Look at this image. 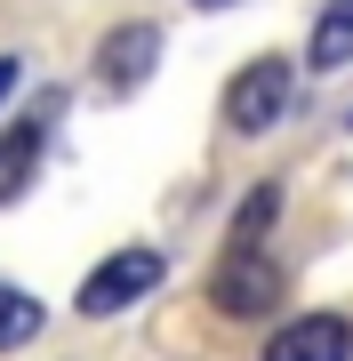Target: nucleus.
<instances>
[{"instance_id": "nucleus-1", "label": "nucleus", "mask_w": 353, "mask_h": 361, "mask_svg": "<svg viewBox=\"0 0 353 361\" xmlns=\"http://www.w3.org/2000/svg\"><path fill=\"white\" fill-rule=\"evenodd\" d=\"M281 257L265 241H233L217 257V273H209V305L225 313V322H265V313H281Z\"/></svg>"}, {"instance_id": "nucleus-2", "label": "nucleus", "mask_w": 353, "mask_h": 361, "mask_svg": "<svg viewBox=\"0 0 353 361\" xmlns=\"http://www.w3.org/2000/svg\"><path fill=\"white\" fill-rule=\"evenodd\" d=\"M289 104H297L289 56H249V65L225 80V129H233V137H265V129L289 121Z\"/></svg>"}, {"instance_id": "nucleus-3", "label": "nucleus", "mask_w": 353, "mask_h": 361, "mask_svg": "<svg viewBox=\"0 0 353 361\" xmlns=\"http://www.w3.org/2000/svg\"><path fill=\"white\" fill-rule=\"evenodd\" d=\"M161 273H169V257H161V249H113V257L97 265L89 281H80L73 305L89 313V322H105V313L137 305V297H153V289H161Z\"/></svg>"}, {"instance_id": "nucleus-4", "label": "nucleus", "mask_w": 353, "mask_h": 361, "mask_svg": "<svg viewBox=\"0 0 353 361\" xmlns=\"http://www.w3.org/2000/svg\"><path fill=\"white\" fill-rule=\"evenodd\" d=\"M161 49H169V40H161V25H113L105 40H97V80H105L113 97H129V89H144V80L161 73Z\"/></svg>"}, {"instance_id": "nucleus-5", "label": "nucleus", "mask_w": 353, "mask_h": 361, "mask_svg": "<svg viewBox=\"0 0 353 361\" xmlns=\"http://www.w3.org/2000/svg\"><path fill=\"white\" fill-rule=\"evenodd\" d=\"M265 361H353L345 313H289V329L265 337Z\"/></svg>"}, {"instance_id": "nucleus-6", "label": "nucleus", "mask_w": 353, "mask_h": 361, "mask_svg": "<svg viewBox=\"0 0 353 361\" xmlns=\"http://www.w3.org/2000/svg\"><path fill=\"white\" fill-rule=\"evenodd\" d=\"M40 153H49V121H8L0 129V201H16L32 185V169H40Z\"/></svg>"}, {"instance_id": "nucleus-7", "label": "nucleus", "mask_w": 353, "mask_h": 361, "mask_svg": "<svg viewBox=\"0 0 353 361\" xmlns=\"http://www.w3.org/2000/svg\"><path fill=\"white\" fill-rule=\"evenodd\" d=\"M305 65H314V73H345L353 65V0H329V8H321L314 40H305Z\"/></svg>"}, {"instance_id": "nucleus-8", "label": "nucleus", "mask_w": 353, "mask_h": 361, "mask_svg": "<svg viewBox=\"0 0 353 361\" xmlns=\"http://www.w3.org/2000/svg\"><path fill=\"white\" fill-rule=\"evenodd\" d=\"M40 322H49V305H40L32 289H8V281H0V353H16L25 337H40Z\"/></svg>"}, {"instance_id": "nucleus-9", "label": "nucleus", "mask_w": 353, "mask_h": 361, "mask_svg": "<svg viewBox=\"0 0 353 361\" xmlns=\"http://www.w3.org/2000/svg\"><path fill=\"white\" fill-rule=\"evenodd\" d=\"M273 209H281V185H257V193H249V209H241V233H233V241H257V233L273 225Z\"/></svg>"}, {"instance_id": "nucleus-10", "label": "nucleus", "mask_w": 353, "mask_h": 361, "mask_svg": "<svg viewBox=\"0 0 353 361\" xmlns=\"http://www.w3.org/2000/svg\"><path fill=\"white\" fill-rule=\"evenodd\" d=\"M16 97V56H0V104Z\"/></svg>"}, {"instance_id": "nucleus-11", "label": "nucleus", "mask_w": 353, "mask_h": 361, "mask_svg": "<svg viewBox=\"0 0 353 361\" xmlns=\"http://www.w3.org/2000/svg\"><path fill=\"white\" fill-rule=\"evenodd\" d=\"M193 8H233V0H193Z\"/></svg>"}, {"instance_id": "nucleus-12", "label": "nucleus", "mask_w": 353, "mask_h": 361, "mask_svg": "<svg viewBox=\"0 0 353 361\" xmlns=\"http://www.w3.org/2000/svg\"><path fill=\"white\" fill-rule=\"evenodd\" d=\"M345 121H353V113H345Z\"/></svg>"}]
</instances>
